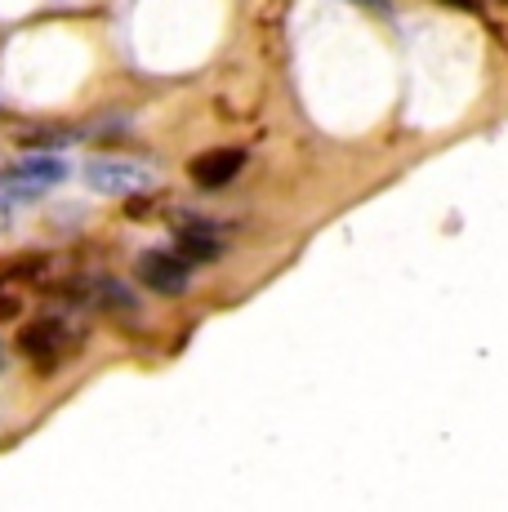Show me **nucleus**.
I'll use <instances>...</instances> for the list:
<instances>
[{"label": "nucleus", "mask_w": 508, "mask_h": 512, "mask_svg": "<svg viewBox=\"0 0 508 512\" xmlns=\"http://www.w3.org/2000/svg\"><path fill=\"white\" fill-rule=\"evenodd\" d=\"M85 183L99 196H139L156 183V174L139 161H125V156H99L85 165Z\"/></svg>", "instance_id": "1"}, {"label": "nucleus", "mask_w": 508, "mask_h": 512, "mask_svg": "<svg viewBox=\"0 0 508 512\" xmlns=\"http://www.w3.org/2000/svg\"><path fill=\"white\" fill-rule=\"evenodd\" d=\"M63 179H67V165L58 161V156H50V152H36V156H23V161H18L14 170L0 179V187H5L0 196L32 201V196H41L45 187H54V183H63Z\"/></svg>", "instance_id": "2"}, {"label": "nucleus", "mask_w": 508, "mask_h": 512, "mask_svg": "<svg viewBox=\"0 0 508 512\" xmlns=\"http://www.w3.org/2000/svg\"><path fill=\"white\" fill-rule=\"evenodd\" d=\"M134 272H139V281L148 285L156 294H183L188 290V263L179 259L174 250H143L139 263H134Z\"/></svg>", "instance_id": "3"}, {"label": "nucleus", "mask_w": 508, "mask_h": 512, "mask_svg": "<svg viewBox=\"0 0 508 512\" xmlns=\"http://www.w3.org/2000/svg\"><path fill=\"white\" fill-rule=\"evenodd\" d=\"M18 348H23V357H32L36 366L50 374L58 366V357H63V348H67V326L54 321V317L32 321V326L18 334Z\"/></svg>", "instance_id": "4"}, {"label": "nucleus", "mask_w": 508, "mask_h": 512, "mask_svg": "<svg viewBox=\"0 0 508 512\" xmlns=\"http://www.w3.org/2000/svg\"><path fill=\"white\" fill-rule=\"evenodd\" d=\"M241 165H246V152H237V147H219V152H205L197 156V161L188 165V174H192V183L197 187H228L232 179L241 174Z\"/></svg>", "instance_id": "5"}, {"label": "nucleus", "mask_w": 508, "mask_h": 512, "mask_svg": "<svg viewBox=\"0 0 508 512\" xmlns=\"http://www.w3.org/2000/svg\"><path fill=\"white\" fill-rule=\"evenodd\" d=\"M174 254H179L188 268H201V263H214L223 254V241H219V232H210V228H179V236H174Z\"/></svg>", "instance_id": "6"}, {"label": "nucleus", "mask_w": 508, "mask_h": 512, "mask_svg": "<svg viewBox=\"0 0 508 512\" xmlns=\"http://www.w3.org/2000/svg\"><path fill=\"white\" fill-rule=\"evenodd\" d=\"M85 294H90V299L99 303L103 312H116V317H134V312H139V299H134V290H130V285H121L116 277L90 281V285H85Z\"/></svg>", "instance_id": "7"}, {"label": "nucleus", "mask_w": 508, "mask_h": 512, "mask_svg": "<svg viewBox=\"0 0 508 512\" xmlns=\"http://www.w3.org/2000/svg\"><path fill=\"white\" fill-rule=\"evenodd\" d=\"M76 139V130H23L18 143L23 147H36V152H54V147H67Z\"/></svg>", "instance_id": "8"}, {"label": "nucleus", "mask_w": 508, "mask_h": 512, "mask_svg": "<svg viewBox=\"0 0 508 512\" xmlns=\"http://www.w3.org/2000/svg\"><path fill=\"white\" fill-rule=\"evenodd\" d=\"M45 272H50V259H41V254H23V259H14L5 268L9 281H45Z\"/></svg>", "instance_id": "9"}, {"label": "nucleus", "mask_w": 508, "mask_h": 512, "mask_svg": "<svg viewBox=\"0 0 508 512\" xmlns=\"http://www.w3.org/2000/svg\"><path fill=\"white\" fill-rule=\"evenodd\" d=\"M18 312H23V299H18L9 285H0V321H14Z\"/></svg>", "instance_id": "10"}, {"label": "nucleus", "mask_w": 508, "mask_h": 512, "mask_svg": "<svg viewBox=\"0 0 508 512\" xmlns=\"http://www.w3.org/2000/svg\"><path fill=\"white\" fill-rule=\"evenodd\" d=\"M357 5H366V9H375V14H393V0H357Z\"/></svg>", "instance_id": "11"}, {"label": "nucleus", "mask_w": 508, "mask_h": 512, "mask_svg": "<svg viewBox=\"0 0 508 512\" xmlns=\"http://www.w3.org/2000/svg\"><path fill=\"white\" fill-rule=\"evenodd\" d=\"M9 228V205H5V196H0V232Z\"/></svg>", "instance_id": "12"}, {"label": "nucleus", "mask_w": 508, "mask_h": 512, "mask_svg": "<svg viewBox=\"0 0 508 512\" xmlns=\"http://www.w3.org/2000/svg\"><path fill=\"white\" fill-rule=\"evenodd\" d=\"M451 5H464L468 14H477V0H451Z\"/></svg>", "instance_id": "13"}, {"label": "nucleus", "mask_w": 508, "mask_h": 512, "mask_svg": "<svg viewBox=\"0 0 508 512\" xmlns=\"http://www.w3.org/2000/svg\"><path fill=\"white\" fill-rule=\"evenodd\" d=\"M0 370H5V352H0Z\"/></svg>", "instance_id": "14"}]
</instances>
